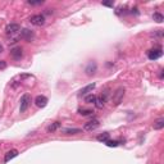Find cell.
Instances as JSON below:
<instances>
[{
  "label": "cell",
  "mask_w": 164,
  "mask_h": 164,
  "mask_svg": "<svg viewBox=\"0 0 164 164\" xmlns=\"http://www.w3.org/2000/svg\"><path fill=\"white\" fill-rule=\"evenodd\" d=\"M80 132H81L80 128H67V130H64V133L65 135H77Z\"/></svg>",
  "instance_id": "obj_16"
},
{
  "label": "cell",
  "mask_w": 164,
  "mask_h": 164,
  "mask_svg": "<svg viewBox=\"0 0 164 164\" xmlns=\"http://www.w3.org/2000/svg\"><path fill=\"white\" fill-rule=\"evenodd\" d=\"M99 124H100V123H99V121H97V119H92V121L85 123L84 130H85V131H89V132H91V131H94V130H96L97 127H99Z\"/></svg>",
  "instance_id": "obj_6"
},
{
  "label": "cell",
  "mask_w": 164,
  "mask_h": 164,
  "mask_svg": "<svg viewBox=\"0 0 164 164\" xmlns=\"http://www.w3.org/2000/svg\"><path fill=\"white\" fill-rule=\"evenodd\" d=\"M17 155H18V150H15V149L10 150V151H8L7 154H5V156H4V162H5V163H8L9 160H12L13 158H15Z\"/></svg>",
  "instance_id": "obj_11"
},
{
  "label": "cell",
  "mask_w": 164,
  "mask_h": 164,
  "mask_svg": "<svg viewBox=\"0 0 164 164\" xmlns=\"http://www.w3.org/2000/svg\"><path fill=\"white\" fill-rule=\"evenodd\" d=\"M153 18H154V21L155 22H158V23H162V22L164 21V17H163V15L160 14V13H154V15H153Z\"/></svg>",
  "instance_id": "obj_19"
},
{
  "label": "cell",
  "mask_w": 164,
  "mask_h": 164,
  "mask_svg": "<svg viewBox=\"0 0 164 164\" xmlns=\"http://www.w3.org/2000/svg\"><path fill=\"white\" fill-rule=\"evenodd\" d=\"M7 68V62L5 61H0V71H3Z\"/></svg>",
  "instance_id": "obj_22"
},
{
  "label": "cell",
  "mask_w": 164,
  "mask_h": 164,
  "mask_svg": "<svg viewBox=\"0 0 164 164\" xmlns=\"http://www.w3.org/2000/svg\"><path fill=\"white\" fill-rule=\"evenodd\" d=\"M61 126H62L61 122H54L53 124H50L48 127V132H54V131H57L59 127H61Z\"/></svg>",
  "instance_id": "obj_15"
},
{
  "label": "cell",
  "mask_w": 164,
  "mask_h": 164,
  "mask_svg": "<svg viewBox=\"0 0 164 164\" xmlns=\"http://www.w3.org/2000/svg\"><path fill=\"white\" fill-rule=\"evenodd\" d=\"M96 63H89V65L86 67V69H85V72H86V74L87 76H92L95 72H96Z\"/></svg>",
  "instance_id": "obj_12"
},
{
  "label": "cell",
  "mask_w": 164,
  "mask_h": 164,
  "mask_svg": "<svg viewBox=\"0 0 164 164\" xmlns=\"http://www.w3.org/2000/svg\"><path fill=\"white\" fill-rule=\"evenodd\" d=\"M105 145H107V146H109V147H116V146H118V141H114V140H108L107 143H105Z\"/></svg>",
  "instance_id": "obj_21"
},
{
  "label": "cell",
  "mask_w": 164,
  "mask_h": 164,
  "mask_svg": "<svg viewBox=\"0 0 164 164\" xmlns=\"http://www.w3.org/2000/svg\"><path fill=\"white\" fill-rule=\"evenodd\" d=\"M34 36H35V34L31 30H28V28H25V30L21 31V37H22V39H25V40H27V41H31L32 39H34Z\"/></svg>",
  "instance_id": "obj_8"
},
{
  "label": "cell",
  "mask_w": 164,
  "mask_h": 164,
  "mask_svg": "<svg viewBox=\"0 0 164 164\" xmlns=\"http://www.w3.org/2000/svg\"><path fill=\"white\" fill-rule=\"evenodd\" d=\"M124 92H126V90H124V87H118V89L113 92V97H112V104L114 107H117V105H119V104L122 103V100H123V96H124Z\"/></svg>",
  "instance_id": "obj_1"
},
{
  "label": "cell",
  "mask_w": 164,
  "mask_h": 164,
  "mask_svg": "<svg viewBox=\"0 0 164 164\" xmlns=\"http://www.w3.org/2000/svg\"><path fill=\"white\" fill-rule=\"evenodd\" d=\"M42 3H44L42 0H41V2H31V0L28 2V4H30V5H41Z\"/></svg>",
  "instance_id": "obj_23"
},
{
  "label": "cell",
  "mask_w": 164,
  "mask_h": 164,
  "mask_svg": "<svg viewBox=\"0 0 164 164\" xmlns=\"http://www.w3.org/2000/svg\"><path fill=\"white\" fill-rule=\"evenodd\" d=\"M30 22L34 26L40 27V26L45 25V17H44L42 14H35V15H32V17L30 18Z\"/></svg>",
  "instance_id": "obj_3"
},
{
  "label": "cell",
  "mask_w": 164,
  "mask_h": 164,
  "mask_svg": "<svg viewBox=\"0 0 164 164\" xmlns=\"http://www.w3.org/2000/svg\"><path fill=\"white\" fill-rule=\"evenodd\" d=\"M95 89V84H90V85H87V86H85L84 89H82L81 91H80V96H84V95H87L89 92H91L92 90Z\"/></svg>",
  "instance_id": "obj_13"
},
{
  "label": "cell",
  "mask_w": 164,
  "mask_h": 164,
  "mask_svg": "<svg viewBox=\"0 0 164 164\" xmlns=\"http://www.w3.org/2000/svg\"><path fill=\"white\" fill-rule=\"evenodd\" d=\"M78 113L81 114V116L86 117V116H91V114L94 113V112H92L91 109H80V110H78Z\"/></svg>",
  "instance_id": "obj_20"
},
{
  "label": "cell",
  "mask_w": 164,
  "mask_h": 164,
  "mask_svg": "<svg viewBox=\"0 0 164 164\" xmlns=\"http://www.w3.org/2000/svg\"><path fill=\"white\" fill-rule=\"evenodd\" d=\"M108 140H109V133H108V132H104L103 135L97 136V141H103V143H107Z\"/></svg>",
  "instance_id": "obj_18"
},
{
  "label": "cell",
  "mask_w": 164,
  "mask_h": 164,
  "mask_svg": "<svg viewBox=\"0 0 164 164\" xmlns=\"http://www.w3.org/2000/svg\"><path fill=\"white\" fill-rule=\"evenodd\" d=\"M162 55H163V51L160 48L151 49V50H149V53H147V57H149L150 61H156V59H159Z\"/></svg>",
  "instance_id": "obj_5"
},
{
  "label": "cell",
  "mask_w": 164,
  "mask_h": 164,
  "mask_svg": "<svg viewBox=\"0 0 164 164\" xmlns=\"http://www.w3.org/2000/svg\"><path fill=\"white\" fill-rule=\"evenodd\" d=\"M103 5H105V7H113V3H103Z\"/></svg>",
  "instance_id": "obj_24"
},
{
  "label": "cell",
  "mask_w": 164,
  "mask_h": 164,
  "mask_svg": "<svg viewBox=\"0 0 164 164\" xmlns=\"http://www.w3.org/2000/svg\"><path fill=\"white\" fill-rule=\"evenodd\" d=\"M10 55H12L13 59H17V61H18V59H21L22 55H23V53H22V48L17 46V48L12 49V50H10Z\"/></svg>",
  "instance_id": "obj_9"
},
{
  "label": "cell",
  "mask_w": 164,
  "mask_h": 164,
  "mask_svg": "<svg viewBox=\"0 0 164 164\" xmlns=\"http://www.w3.org/2000/svg\"><path fill=\"white\" fill-rule=\"evenodd\" d=\"M153 127H154V130H162L164 127V119L163 118L156 119V121L154 122V124H153Z\"/></svg>",
  "instance_id": "obj_14"
},
{
  "label": "cell",
  "mask_w": 164,
  "mask_h": 164,
  "mask_svg": "<svg viewBox=\"0 0 164 164\" xmlns=\"http://www.w3.org/2000/svg\"><path fill=\"white\" fill-rule=\"evenodd\" d=\"M0 53H3V46L0 45Z\"/></svg>",
  "instance_id": "obj_25"
},
{
  "label": "cell",
  "mask_w": 164,
  "mask_h": 164,
  "mask_svg": "<svg viewBox=\"0 0 164 164\" xmlns=\"http://www.w3.org/2000/svg\"><path fill=\"white\" fill-rule=\"evenodd\" d=\"M85 101H86L87 104H95V101H96V96H95V95H92V94L87 95V96L85 97Z\"/></svg>",
  "instance_id": "obj_17"
},
{
  "label": "cell",
  "mask_w": 164,
  "mask_h": 164,
  "mask_svg": "<svg viewBox=\"0 0 164 164\" xmlns=\"http://www.w3.org/2000/svg\"><path fill=\"white\" fill-rule=\"evenodd\" d=\"M30 103H31V96L28 94H25L21 97V107H19L21 113H23V112L27 110V108L30 107Z\"/></svg>",
  "instance_id": "obj_2"
},
{
  "label": "cell",
  "mask_w": 164,
  "mask_h": 164,
  "mask_svg": "<svg viewBox=\"0 0 164 164\" xmlns=\"http://www.w3.org/2000/svg\"><path fill=\"white\" fill-rule=\"evenodd\" d=\"M105 103H107V95H101V96H99L97 97L96 96V101H95V105H96V108L97 109H101L104 105H105Z\"/></svg>",
  "instance_id": "obj_10"
},
{
  "label": "cell",
  "mask_w": 164,
  "mask_h": 164,
  "mask_svg": "<svg viewBox=\"0 0 164 164\" xmlns=\"http://www.w3.org/2000/svg\"><path fill=\"white\" fill-rule=\"evenodd\" d=\"M35 104H36V107H39V108H45V107L48 105V97L42 96V95L36 96Z\"/></svg>",
  "instance_id": "obj_7"
},
{
  "label": "cell",
  "mask_w": 164,
  "mask_h": 164,
  "mask_svg": "<svg viewBox=\"0 0 164 164\" xmlns=\"http://www.w3.org/2000/svg\"><path fill=\"white\" fill-rule=\"evenodd\" d=\"M19 31H21V26H19L18 23H10V25L7 26V28H5V32H7V35H10V36L17 35Z\"/></svg>",
  "instance_id": "obj_4"
}]
</instances>
